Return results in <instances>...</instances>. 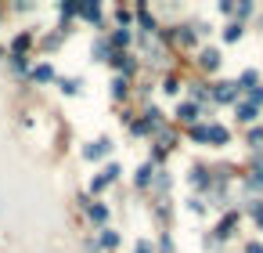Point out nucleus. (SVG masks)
<instances>
[{
  "label": "nucleus",
  "instance_id": "obj_1",
  "mask_svg": "<svg viewBox=\"0 0 263 253\" xmlns=\"http://www.w3.org/2000/svg\"><path fill=\"white\" fill-rule=\"evenodd\" d=\"M238 91H242V87H235V83H220V87H216V98H220V101H231Z\"/></svg>",
  "mask_w": 263,
  "mask_h": 253
},
{
  "label": "nucleus",
  "instance_id": "obj_2",
  "mask_svg": "<svg viewBox=\"0 0 263 253\" xmlns=\"http://www.w3.org/2000/svg\"><path fill=\"white\" fill-rule=\"evenodd\" d=\"M206 138H213L216 145H224V141H227V130H224V127H206Z\"/></svg>",
  "mask_w": 263,
  "mask_h": 253
},
{
  "label": "nucleus",
  "instance_id": "obj_3",
  "mask_svg": "<svg viewBox=\"0 0 263 253\" xmlns=\"http://www.w3.org/2000/svg\"><path fill=\"white\" fill-rule=\"evenodd\" d=\"M202 65H206V69H216V65H220V54H216L213 47H209V51H202Z\"/></svg>",
  "mask_w": 263,
  "mask_h": 253
},
{
  "label": "nucleus",
  "instance_id": "obj_4",
  "mask_svg": "<svg viewBox=\"0 0 263 253\" xmlns=\"http://www.w3.org/2000/svg\"><path fill=\"white\" fill-rule=\"evenodd\" d=\"M105 152H108V141H98V145L87 148V159H98V156H105Z\"/></svg>",
  "mask_w": 263,
  "mask_h": 253
},
{
  "label": "nucleus",
  "instance_id": "obj_5",
  "mask_svg": "<svg viewBox=\"0 0 263 253\" xmlns=\"http://www.w3.org/2000/svg\"><path fill=\"white\" fill-rule=\"evenodd\" d=\"M177 116H180L184 123H191V120H195V105H180V109H177Z\"/></svg>",
  "mask_w": 263,
  "mask_h": 253
},
{
  "label": "nucleus",
  "instance_id": "obj_6",
  "mask_svg": "<svg viewBox=\"0 0 263 253\" xmlns=\"http://www.w3.org/2000/svg\"><path fill=\"white\" fill-rule=\"evenodd\" d=\"M253 116H256L253 105H238V120H253Z\"/></svg>",
  "mask_w": 263,
  "mask_h": 253
},
{
  "label": "nucleus",
  "instance_id": "obj_7",
  "mask_svg": "<svg viewBox=\"0 0 263 253\" xmlns=\"http://www.w3.org/2000/svg\"><path fill=\"white\" fill-rule=\"evenodd\" d=\"M148 177H151V167H141V174H137V185H148Z\"/></svg>",
  "mask_w": 263,
  "mask_h": 253
},
{
  "label": "nucleus",
  "instance_id": "obj_8",
  "mask_svg": "<svg viewBox=\"0 0 263 253\" xmlns=\"http://www.w3.org/2000/svg\"><path fill=\"white\" fill-rule=\"evenodd\" d=\"M253 214H256V225L263 228V203H253Z\"/></svg>",
  "mask_w": 263,
  "mask_h": 253
},
{
  "label": "nucleus",
  "instance_id": "obj_9",
  "mask_svg": "<svg viewBox=\"0 0 263 253\" xmlns=\"http://www.w3.org/2000/svg\"><path fill=\"white\" fill-rule=\"evenodd\" d=\"M112 94H116V98H119V94H127V83L116 80V83H112Z\"/></svg>",
  "mask_w": 263,
  "mask_h": 253
},
{
  "label": "nucleus",
  "instance_id": "obj_10",
  "mask_svg": "<svg viewBox=\"0 0 263 253\" xmlns=\"http://www.w3.org/2000/svg\"><path fill=\"white\" fill-rule=\"evenodd\" d=\"M249 253H263V246H260V243H253V246H249Z\"/></svg>",
  "mask_w": 263,
  "mask_h": 253
}]
</instances>
